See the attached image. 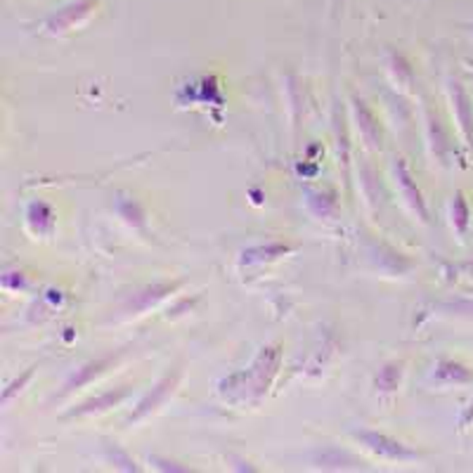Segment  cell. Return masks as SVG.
I'll return each mask as SVG.
<instances>
[{
  "mask_svg": "<svg viewBox=\"0 0 473 473\" xmlns=\"http://www.w3.org/2000/svg\"><path fill=\"white\" fill-rule=\"evenodd\" d=\"M282 362V348L280 346H265L261 353L256 355V360L251 362L249 369L237 372L232 377L220 381V393L228 400L237 405L244 403H258L275 379L277 369Z\"/></svg>",
  "mask_w": 473,
  "mask_h": 473,
  "instance_id": "obj_1",
  "label": "cell"
},
{
  "mask_svg": "<svg viewBox=\"0 0 473 473\" xmlns=\"http://www.w3.org/2000/svg\"><path fill=\"white\" fill-rule=\"evenodd\" d=\"M353 436L358 438V440H362V445H365L367 450H372L374 455H379V457H384V459H391V462H412V459L419 457L417 452L410 450L407 445H403L400 440L388 438V436H384V433L355 431Z\"/></svg>",
  "mask_w": 473,
  "mask_h": 473,
  "instance_id": "obj_2",
  "label": "cell"
},
{
  "mask_svg": "<svg viewBox=\"0 0 473 473\" xmlns=\"http://www.w3.org/2000/svg\"><path fill=\"white\" fill-rule=\"evenodd\" d=\"M180 379H183V372L176 367L173 372H168L164 379L159 381L157 386L149 391L145 398L140 400L138 403V407L133 410V414L128 417V424H133V421H140V419H145V417H149L152 412H157L161 405L166 403L168 398L173 395V391L178 388V384H180Z\"/></svg>",
  "mask_w": 473,
  "mask_h": 473,
  "instance_id": "obj_3",
  "label": "cell"
},
{
  "mask_svg": "<svg viewBox=\"0 0 473 473\" xmlns=\"http://www.w3.org/2000/svg\"><path fill=\"white\" fill-rule=\"evenodd\" d=\"M128 393H131V388L123 386V388H116V391H109V393H102L97 395V398H90L86 400L83 405H79L76 410L67 412V417H88V414H100V412H107L109 407L123 403V400L128 398Z\"/></svg>",
  "mask_w": 473,
  "mask_h": 473,
  "instance_id": "obj_4",
  "label": "cell"
},
{
  "mask_svg": "<svg viewBox=\"0 0 473 473\" xmlns=\"http://www.w3.org/2000/svg\"><path fill=\"white\" fill-rule=\"evenodd\" d=\"M116 358L119 355H107V358H100V360H93V362H88V365H83L81 369H76V374L71 377L67 384H64V393H69V391H74V388H81V386H86V384H90L95 377H100V374H105L109 367L114 365L116 362Z\"/></svg>",
  "mask_w": 473,
  "mask_h": 473,
  "instance_id": "obj_5",
  "label": "cell"
},
{
  "mask_svg": "<svg viewBox=\"0 0 473 473\" xmlns=\"http://www.w3.org/2000/svg\"><path fill=\"white\" fill-rule=\"evenodd\" d=\"M178 289V282L176 284H152V287H145L140 291V294H135L131 298V303H128V310H135V313H142V310H149L154 306V303H159L161 298H166L171 291Z\"/></svg>",
  "mask_w": 473,
  "mask_h": 473,
  "instance_id": "obj_6",
  "label": "cell"
},
{
  "mask_svg": "<svg viewBox=\"0 0 473 473\" xmlns=\"http://www.w3.org/2000/svg\"><path fill=\"white\" fill-rule=\"evenodd\" d=\"M395 173H398V183H400V190H403L407 204L412 206L414 213H419L421 220H426V206H424V199H421V192L417 190V185L412 183V176L410 171H407L405 161H398V166H395Z\"/></svg>",
  "mask_w": 473,
  "mask_h": 473,
  "instance_id": "obj_7",
  "label": "cell"
},
{
  "mask_svg": "<svg viewBox=\"0 0 473 473\" xmlns=\"http://www.w3.org/2000/svg\"><path fill=\"white\" fill-rule=\"evenodd\" d=\"M291 246L287 244H268V246H254V249H246L242 254V265H251V263H263V261H272V258H280L284 254H289Z\"/></svg>",
  "mask_w": 473,
  "mask_h": 473,
  "instance_id": "obj_8",
  "label": "cell"
},
{
  "mask_svg": "<svg viewBox=\"0 0 473 473\" xmlns=\"http://www.w3.org/2000/svg\"><path fill=\"white\" fill-rule=\"evenodd\" d=\"M88 8H93V0H86V5H83V8H81L79 12H76V15H74V12H71L74 8H67L64 12H60V15H57V17L50 19L48 29L53 31V34H57V31H67V29H71L83 15H88V12H90Z\"/></svg>",
  "mask_w": 473,
  "mask_h": 473,
  "instance_id": "obj_9",
  "label": "cell"
},
{
  "mask_svg": "<svg viewBox=\"0 0 473 473\" xmlns=\"http://www.w3.org/2000/svg\"><path fill=\"white\" fill-rule=\"evenodd\" d=\"M29 223L31 228H34L36 232H50L55 225V218H53V211L48 209L45 204H31L29 206Z\"/></svg>",
  "mask_w": 473,
  "mask_h": 473,
  "instance_id": "obj_10",
  "label": "cell"
},
{
  "mask_svg": "<svg viewBox=\"0 0 473 473\" xmlns=\"http://www.w3.org/2000/svg\"><path fill=\"white\" fill-rule=\"evenodd\" d=\"M355 112H358V119L362 123V133H365V138L372 142L374 147H377L379 140H381V135H379V126L374 123L372 112H369V109L365 107V102H362V100L355 102Z\"/></svg>",
  "mask_w": 473,
  "mask_h": 473,
  "instance_id": "obj_11",
  "label": "cell"
},
{
  "mask_svg": "<svg viewBox=\"0 0 473 473\" xmlns=\"http://www.w3.org/2000/svg\"><path fill=\"white\" fill-rule=\"evenodd\" d=\"M400 384V365H386L384 369L379 372L377 377V386L381 388V391H395Z\"/></svg>",
  "mask_w": 473,
  "mask_h": 473,
  "instance_id": "obj_12",
  "label": "cell"
},
{
  "mask_svg": "<svg viewBox=\"0 0 473 473\" xmlns=\"http://www.w3.org/2000/svg\"><path fill=\"white\" fill-rule=\"evenodd\" d=\"M438 377L440 379H459V381H469V379H473V374L471 372H466L464 367H459V365H455V362H440L438 365Z\"/></svg>",
  "mask_w": 473,
  "mask_h": 473,
  "instance_id": "obj_13",
  "label": "cell"
},
{
  "mask_svg": "<svg viewBox=\"0 0 473 473\" xmlns=\"http://www.w3.org/2000/svg\"><path fill=\"white\" fill-rule=\"evenodd\" d=\"M119 211H121V216L128 220V223L135 225V228H140V225H142V218H145V213H142L138 202H133V199H128V202H121L119 204Z\"/></svg>",
  "mask_w": 473,
  "mask_h": 473,
  "instance_id": "obj_14",
  "label": "cell"
},
{
  "mask_svg": "<svg viewBox=\"0 0 473 473\" xmlns=\"http://www.w3.org/2000/svg\"><path fill=\"white\" fill-rule=\"evenodd\" d=\"M31 374H34V369H29V372H27V374H24V377H22V379H19V381H17V384H12V386L8 388V391H5V393H3V403H10V398H12V395H15L17 391H22V386H24V384H27V381L31 379Z\"/></svg>",
  "mask_w": 473,
  "mask_h": 473,
  "instance_id": "obj_15",
  "label": "cell"
},
{
  "mask_svg": "<svg viewBox=\"0 0 473 473\" xmlns=\"http://www.w3.org/2000/svg\"><path fill=\"white\" fill-rule=\"evenodd\" d=\"M455 209H457V213H455V220H457L459 230H464V228H466V206H464V202H462V197H457Z\"/></svg>",
  "mask_w": 473,
  "mask_h": 473,
  "instance_id": "obj_16",
  "label": "cell"
},
{
  "mask_svg": "<svg viewBox=\"0 0 473 473\" xmlns=\"http://www.w3.org/2000/svg\"><path fill=\"white\" fill-rule=\"evenodd\" d=\"M152 462L157 464L159 469H164V471H187V469H183V466H176L173 462H164V459H159V457H154Z\"/></svg>",
  "mask_w": 473,
  "mask_h": 473,
  "instance_id": "obj_17",
  "label": "cell"
}]
</instances>
